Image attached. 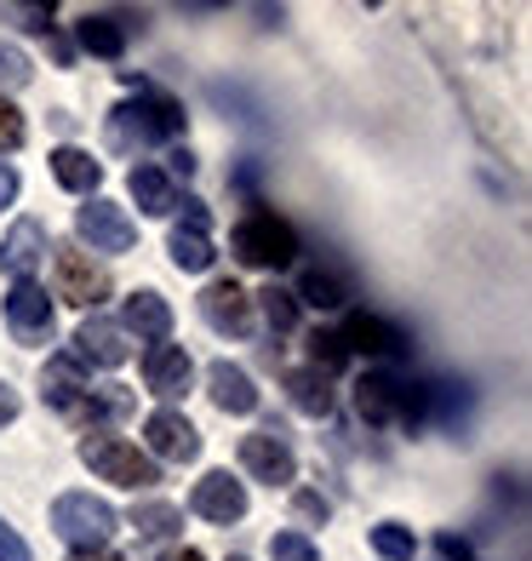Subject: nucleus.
Masks as SVG:
<instances>
[{"instance_id": "nucleus-13", "label": "nucleus", "mask_w": 532, "mask_h": 561, "mask_svg": "<svg viewBox=\"0 0 532 561\" xmlns=\"http://www.w3.org/2000/svg\"><path fill=\"white\" fill-rule=\"evenodd\" d=\"M143 436H149V453L172 458V465H189V458L200 453V436H195V424L184 413H149Z\"/></svg>"}, {"instance_id": "nucleus-5", "label": "nucleus", "mask_w": 532, "mask_h": 561, "mask_svg": "<svg viewBox=\"0 0 532 561\" xmlns=\"http://www.w3.org/2000/svg\"><path fill=\"white\" fill-rule=\"evenodd\" d=\"M81 465L97 470L104 481H115V488H149V481H155V458L126 447L120 436H86L81 442Z\"/></svg>"}, {"instance_id": "nucleus-11", "label": "nucleus", "mask_w": 532, "mask_h": 561, "mask_svg": "<svg viewBox=\"0 0 532 561\" xmlns=\"http://www.w3.org/2000/svg\"><path fill=\"white\" fill-rule=\"evenodd\" d=\"M195 516H207V522H218V527H230V522H241L246 516V488L230 476V470H212V476H200L195 481Z\"/></svg>"}, {"instance_id": "nucleus-26", "label": "nucleus", "mask_w": 532, "mask_h": 561, "mask_svg": "<svg viewBox=\"0 0 532 561\" xmlns=\"http://www.w3.org/2000/svg\"><path fill=\"white\" fill-rule=\"evenodd\" d=\"M372 550L384 556V561H413L418 539H413V527H401V522H378L372 527Z\"/></svg>"}, {"instance_id": "nucleus-21", "label": "nucleus", "mask_w": 532, "mask_h": 561, "mask_svg": "<svg viewBox=\"0 0 532 561\" xmlns=\"http://www.w3.org/2000/svg\"><path fill=\"white\" fill-rule=\"evenodd\" d=\"M132 201H138V213L149 218H166L177 207V195H172V178L161 167H132Z\"/></svg>"}, {"instance_id": "nucleus-19", "label": "nucleus", "mask_w": 532, "mask_h": 561, "mask_svg": "<svg viewBox=\"0 0 532 561\" xmlns=\"http://www.w3.org/2000/svg\"><path fill=\"white\" fill-rule=\"evenodd\" d=\"M41 385H46L41 396L53 401L58 413H81V407H86V396H92V385L81 378V362H74V355H58V362L46 367V378H41Z\"/></svg>"}, {"instance_id": "nucleus-10", "label": "nucleus", "mask_w": 532, "mask_h": 561, "mask_svg": "<svg viewBox=\"0 0 532 561\" xmlns=\"http://www.w3.org/2000/svg\"><path fill=\"white\" fill-rule=\"evenodd\" d=\"M338 339H344V350H361V355H372V362H395V355H407V333L390 327L384 316H367V310H355Z\"/></svg>"}, {"instance_id": "nucleus-32", "label": "nucleus", "mask_w": 532, "mask_h": 561, "mask_svg": "<svg viewBox=\"0 0 532 561\" xmlns=\"http://www.w3.org/2000/svg\"><path fill=\"white\" fill-rule=\"evenodd\" d=\"M23 144V115L0 98V156H12V149Z\"/></svg>"}, {"instance_id": "nucleus-20", "label": "nucleus", "mask_w": 532, "mask_h": 561, "mask_svg": "<svg viewBox=\"0 0 532 561\" xmlns=\"http://www.w3.org/2000/svg\"><path fill=\"white\" fill-rule=\"evenodd\" d=\"M126 333H138L149 344H166V333H172L166 298L161 293H132V298H126Z\"/></svg>"}, {"instance_id": "nucleus-6", "label": "nucleus", "mask_w": 532, "mask_h": 561, "mask_svg": "<svg viewBox=\"0 0 532 561\" xmlns=\"http://www.w3.org/2000/svg\"><path fill=\"white\" fill-rule=\"evenodd\" d=\"M58 298L81 304V310H97L109 298V275L92 264V252L81 247H58Z\"/></svg>"}, {"instance_id": "nucleus-23", "label": "nucleus", "mask_w": 532, "mask_h": 561, "mask_svg": "<svg viewBox=\"0 0 532 561\" xmlns=\"http://www.w3.org/2000/svg\"><path fill=\"white\" fill-rule=\"evenodd\" d=\"M81 46H86L92 58H120V53H126V23H120L115 12H86Z\"/></svg>"}, {"instance_id": "nucleus-18", "label": "nucleus", "mask_w": 532, "mask_h": 561, "mask_svg": "<svg viewBox=\"0 0 532 561\" xmlns=\"http://www.w3.org/2000/svg\"><path fill=\"white\" fill-rule=\"evenodd\" d=\"M207 390H212V407H218V413H235V419H246L252 407H258V390H252V378H246L241 367H230V362H212V373H207Z\"/></svg>"}, {"instance_id": "nucleus-15", "label": "nucleus", "mask_w": 532, "mask_h": 561, "mask_svg": "<svg viewBox=\"0 0 532 561\" xmlns=\"http://www.w3.org/2000/svg\"><path fill=\"white\" fill-rule=\"evenodd\" d=\"M189 350L184 344H149L143 355V385L155 390V396H184L189 390Z\"/></svg>"}, {"instance_id": "nucleus-8", "label": "nucleus", "mask_w": 532, "mask_h": 561, "mask_svg": "<svg viewBox=\"0 0 532 561\" xmlns=\"http://www.w3.org/2000/svg\"><path fill=\"white\" fill-rule=\"evenodd\" d=\"M241 465H246V476L269 481V488H287V481L298 476V458H292L287 436L275 424L269 430H252V436L241 442Z\"/></svg>"}, {"instance_id": "nucleus-36", "label": "nucleus", "mask_w": 532, "mask_h": 561, "mask_svg": "<svg viewBox=\"0 0 532 561\" xmlns=\"http://www.w3.org/2000/svg\"><path fill=\"white\" fill-rule=\"evenodd\" d=\"M12 201H18V172L0 161V207H12Z\"/></svg>"}, {"instance_id": "nucleus-14", "label": "nucleus", "mask_w": 532, "mask_h": 561, "mask_svg": "<svg viewBox=\"0 0 532 561\" xmlns=\"http://www.w3.org/2000/svg\"><path fill=\"white\" fill-rule=\"evenodd\" d=\"M246 293L235 287V280H212L207 293H200V316H207V327L212 333H223V339H241L246 333Z\"/></svg>"}, {"instance_id": "nucleus-37", "label": "nucleus", "mask_w": 532, "mask_h": 561, "mask_svg": "<svg viewBox=\"0 0 532 561\" xmlns=\"http://www.w3.org/2000/svg\"><path fill=\"white\" fill-rule=\"evenodd\" d=\"M18 407H23L18 390H12V385H0V424H12V419H18Z\"/></svg>"}, {"instance_id": "nucleus-22", "label": "nucleus", "mask_w": 532, "mask_h": 561, "mask_svg": "<svg viewBox=\"0 0 532 561\" xmlns=\"http://www.w3.org/2000/svg\"><path fill=\"white\" fill-rule=\"evenodd\" d=\"M287 390H292V407H298V413H310V419H326V413H333V385H326V373L298 367V373H287Z\"/></svg>"}, {"instance_id": "nucleus-24", "label": "nucleus", "mask_w": 532, "mask_h": 561, "mask_svg": "<svg viewBox=\"0 0 532 561\" xmlns=\"http://www.w3.org/2000/svg\"><path fill=\"white\" fill-rule=\"evenodd\" d=\"M53 172H58V184L74 190V195H92L97 184H104V167H97L86 149H58V156H53Z\"/></svg>"}, {"instance_id": "nucleus-16", "label": "nucleus", "mask_w": 532, "mask_h": 561, "mask_svg": "<svg viewBox=\"0 0 532 561\" xmlns=\"http://www.w3.org/2000/svg\"><path fill=\"white\" fill-rule=\"evenodd\" d=\"M41 259H46V229H41L35 218H18V224H12V236L0 241V270L18 275V280H30Z\"/></svg>"}, {"instance_id": "nucleus-40", "label": "nucleus", "mask_w": 532, "mask_h": 561, "mask_svg": "<svg viewBox=\"0 0 532 561\" xmlns=\"http://www.w3.org/2000/svg\"><path fill=\"white\" fill-rule=\"evenodd\" d=\"M230 561H246V556H230Z\"/></svg>"}, {"instance_id": "nucleus-38", "label": "nucleus", "mask_w": 532, "mask_h": 561, "mask_svg": "<svg viewBox=\"0 0 532 561\" xmlns=\"http://www.w3.org/2000/svg\"><path fill=\"white\" fill-rule=\"evenodd\" d=\"M69 561H120V556H109V550H74Z\"/></svg>"}, {"instance_id": "nucleus-27", "label": "nucleus", "mask_w": 532, "mask_h": 561, "mask_svg": "<svg viewBox=\"0 0 532 561\" xmlns=\"http://www.w3.org/2000/svg\"><path fill=\"white\" fill-rule=\"evenodd\" d=\"M177 510L172 504H143V510H132V527H138V539H166V533H177Z\"/></svg>"}, {"instance_id": "nucleus-33", "label": "nucleus", "mask_w": 532, "mask_h": 561, "mask_svg": "<svg viewBox=\"0 0 532 561\" xmlns=\"http://www.w3.org/2000/svg\"><path fill=\"white\" fill-rule=\"evenodd\" d=\"M0 561H35V556H30V545L18 539V527H12L7 516H0Z\"/></svg>"}, {"instance_id": "nucleus-3", "label": "nucleus", "mask_w": 532, "mask_h": 561, "mask_svg": "<svg viewBox=\"0 0 532 561\" xmlns=\"http://www.w3.org/2000/svg\"><path fill=\"white\" fill-rule=\"evenodd\" d=\"M424 385H407L401 373H367L361 390H355V407H361L367 424H418L424 419Z\"/></svg>"}, {"instance_id": "nucleus-12", "label": "nucleus", "mask_w": 532, "mask_h": 561, "mask_svg": "<svg viewBox=\"0 0 532 561\" xmlns=\"http://www.w3.org/2000/svg\"><path fill=\"white\" fill-rule=\"evenodd\" d=\"M166 252H172L177 270H207V264L218 259V252H212V236H207V207H200V201H184V224L172 229Z\"/></svg>"}, {"instance_id": "nucleus-17", "label": "nucleus", "mask_w": 532, "mask_h": 561, "mask_svg": "<svg viewBox=\"0 0 532 561\" xmlns=\"http://www.w3.org/2000/svg\"><path fill=\"white\" fill-rule=\"evenodd\" d=\"M74 362H92V367H120L126 362V333L115 321L92 316L81 333H74Z\"/></svg>"}, {"instance_id": "nucleus-31", "label": "nucleus", "mask_w": 532, "mask_h": 561, "mask_svg": "<svg viewBox=\"0 0 532 561\" xmlns=\"http://www.w3.org/2000/svg\"><path fill=\"white\" fill-rule=\"evenodd\" d=\"M23 81H30V58L12 41H0V87H23Z\"/></svg>"}, {"instance_id": "nucleus-30", "label": "nucleus", "mask_w": 532, "mask_h": 561, "mask_svg": "<svg viewBox=\"0 0 532 561\" xmlns=\"http://www.w3.org/2000/svg\"><path fill=\"white\" fill-rule=\"evenodd\" d=\"M310 355H315V373H321V367H344V362H349L344 339H338V333H321V327L310 333Z\"/></svg>"}, {"instance_id": "nucleus-4", "label": "nucleus", "mask_w": 532, "mask_h": 561, "mask_svg": "<svg viewBox=\"0 0 532 561\" xmlns=\"http://www.w3.org/2000/svg\"><path fill=\"white\" fill-rule=\"evenodd\" d=\"M53 533L74 550H104L109 533H115V510L92 493H63L53 504Z\"/></svg>"}, {"instance_id": "nucleus-25", "label": "nucleus", "mask_w": 532, "mask_h": 561, "mask_svg": "<svg viewBox=\"0 0 532 561\" xmlns=\"http://www.w3.org/2000/svg\"><path fill=\"white\" fill-rule=\"evenodd\" d=\"M298 298H303V304H315V310H338V304H344L349 293H344V280H338L333 270H303Z\"/></svg>"}, {"instance_id": "nucleus-29", "label": "nucleus", "mask_w": 532, "mask_h": 561, "mask_svg": "<svg viewBox=\"0 0 532 561\" xmlns=\"http://www.w3.org/2000/svg\"><path fill=\"white\" fill-rule=\"evenodd\" d=\"M269 550H275V561H321V550L303 539V533H292V527H287V533H275Z\"/></svg>"}, {"instance_id": "nucleus-35", "label": "nucleus", "mask_w": 532, "mask_h": 561, "mask_svg": "<svg viewBox=\"0 0 532 561\" xmlns=\"http://www.w3.org/2000/svg\"><path fill=\"white\" fill-rule=\"evenodd\" d=\"M298 516L303 522H326V499L321 493H298Z\"/></svg>"}, {"instance_id": "nucleus-2", "label": "nucleus", "mask_w": 532, "mask_h": 561, "mask_svg": "<svg viewBox=\"0 0 532 561\" xmlns=\"http://www.w3.org/2000/svg\"><path fill=\"white\" fill-rule=\"evenodd\" d=\"M109 133H115L120 149H132V144H172L177 133H184V110H177L166 92H138V104H120L109 115Z\"/></svg>"}, {"instance_id": "nucleus-7", "label": "nucleus", "mask_w": 532, "mask_h": 561, "mask_svg": "<svg viewBox=\"0 0 532 561\" xmlns=\"http://www.w3.org/2000/svg\"><path fill=\"white\" fill-rule=\"evenodd\" d=\"M74 229H81V241H92V252H132V241H138V224L115 201H97V195L74 213Z\"/></svg>"}, {"instance_id": "nucleus-34", "label": "nucleus", "mask_w": 532, "mask_h": 561, "mask_svg": "<svg viewBox=\"0 0 532 561\" xmlns=\"http://www.w3.org/2000/svg\"><path fill=\"white\" fill-rule=\"evenodd\" d=\"M436 550H441L447 561H470V539H459V533H441Z\"/></svg>"}, {"instance_id": "nucleus-1", "label": "nucleus", "mask_w": 532, "mask_h": 561, "mask_svg": "<svg viewBox=\"0 0 532 561\" xmlns=\"http://www.w3.org/2000/svg\"><path fill=\"white\" fill-rule=\"evenodd\" d=\"M230 252L252 270H281V264L298 259V229L275 213H246L230 236Z\"/></svg>"}, {"instance_id": "nucleus-9", "label": "nucleus", "mask_w": 532, "mask_h": 561, "mask_svg": "<svg viewBox=\"0 0 532 561\" xmlns=\"http://www.w3.org/2000/svg\"><path fill=\"white\" fill-rule=\"evenodd\" d=\"M7 327L18 333V344H46L53 339V298L35 280H18L7 293Z\"/></svg>"}, {"instance_id": "nucleus-39", "label": "nucleus", "mask_w": 532, "mask_h": 561, "mask_svg": "<svg viewBox=\"0 0 532 561\" xmlns=\"http://www.w3.org/2000/svg\"><path fill=\"white\" fill-rule=\"evenodd\" d=\"M166 561H207V556H200V550H172Z\"/></svg>"}, {"instance_id": "nucleus-28", "label": "nucleus", "mask_w": 532, "mask_h": 561, "mask_svg": "<svg viewBox=\"0 0 532 561\" xmlns=\"http://www.w3.org/2000/svg\"><path fill=\"white\" fill-rule=\"evenodd\" d=\"M258 304H264V321H269V333H292V327H298V298H292V293L269 287V293H258Z\"/></svg>"}]
</instances>
